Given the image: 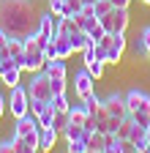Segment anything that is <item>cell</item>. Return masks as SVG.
Wrapping results in <instances>:
<instances>
[{
  "mask_svg": "<svg viewBox=\"0 0 150 153\" xmlns=\"http://www.w3.org/2000/svg\"><path fill=\"white\" fill-rule=\"evenodd\" d=\"M0 27L16 38L33 36L38 30V14L33 0H0Z\"/></svg>",
  "mask_w": 150,
  "mask_h": 153,
  "instance_id": "1",
  "label": "cell"
},
{
  "mask_svg": "<svg viewBox=\"0 0 150 153\" xmlns=\"http://www.w3.org/2000/svg\"><path fill=\"white\" fill-rule=\"evenodd\" d=\"M98 44L106 49V63L117 66L123 60L126 49H128V38H126V33H104V38H101Z\"/></svg>",
  "mask_w": 150,
  "mask_h": 153,
  "instance_id": "2",
  "label": "cell"
},
{
  "mask_svg": "<svg viewBox=\"0 0 150 153\" xmlns=\"http://www.w3.org/2000/svg\"><path fill=\"white\" fill-rule=\"evenodd\" d=\"M101 19V25L106 33H126L128 30V22H131V16H128V8H115L112 6V11H106Z\"/></svg>",
  "mask_w": 150,
  "mask_h": 153,
  "instance_id": "3",
  "label": "cell"
},
{
  "mask_svg": "<svg viewBox=\"0 0 150 153\" xmlns=\"http://www.w3.org/2000/svg\"><path fill=\"white\" fill-rule=\"evenodd\" d=\"M8 112L14 115V120L30 112V93H27V88H22V85L11 88V93H8Z\"/></svg>",
  "mask_w": 150,
  "mask_h": 153,
  "instance_id": "4",
  "label": "cell"
},
{
  "mask_svg": "<svg viewBox=\"0 0 150 153\" xmlns=\"http://www.w3.org/2000/svg\"><path fill=\"white\" fill-rule=\"evenodd\" d=\"M27 93L30 99H41V101H52V82H49V74L41 68L33 74V79L27 85Z\"/></svg>",
  "mask_w": 150,
  "mask_h": 153,
  "instance_id": "5",
  "label": "cell"
},
{
  "mask_svg": "<svg viewBox=\"0 0 150 153\" xmlns=\"http://www.w3.org/2000/svg\"><path fill=\"white\" fill-rule=\"evenodd\" d=\"M126 104H128V115L131 112L150 115V93H145L142 88H131V90H126Z\"/></svg>",
  "mask_w": 150,
  "mask_h": 153,
  "instance_id": "6",
  "label": "cell"
},
{
  "mask_svg": "<svg viewBox=\"0 0 150 153\" xmlns=\"http://www.w3.org/2000/svg\"><path fill=\"white\" fill-rule=\"evenodd\" d=\"M96 90V76H93L87 68H79L74 74V93H77V99H87V96Z\"/></svg>",
  "mask_w": 150,
  "mask_h": 153,
  "instance_id": "7",
  "label": "cell"
},
{
  "mask_svg": "<svg viewBox=\"0 0 150 153\" xmlns=\"http://www.w3.org/2000/svg\"><path fill=\"white\" fill-rule=\"evenodd\" d=\"M55 33H58V16H55L52 11L47 14H38V30H35V36H38V41L41 44H49Z\"/></svg>",
  "mask_w": 150,
  "mask_h": 153,
  "instance_id": "8",
  "label": "cell"
},
{
  "mask_svg": "<svg viewBox=\"0 0 150 153\" xmlns=\"http://www.w3.org/2000/svg\"><path fill=\"white\" fill-rule=\"evenodd\" d=\"M104 109H106V115H115V118H126V115H128L126 93H109V96H104Z\"/></svg>",
  "mask_w": 150,
  "mask_h": 153,
  "instance_id": "9",
  "label": "cell"
},
{
  "mask_svg": "<svg viewBox=\"0 0 150 153\" xmlns=\"http://www.w3.org/2000/svg\"><path fill=\"white\" fill-rule=\"evenodd\" d=\"M44 71L49 74V79H66V76H68V66H66L63 57L47 60V63H44Z\"/></svg>",
  "mask_w": 150,
  "mask_h": 153,
  "instance_id": "10",
  "label": "cell"
},
{
  "mask_svg": "<svg viewBox=\"0 0 150 153\" xmlns=\"http://www.w3.org/2000/svg\"><path fill=\"white\" fill-rule=\"evenodd\" d=\"M60 134H63L66 142H74V140H85V142H87V134H90V131H87L82 123H71V120H68V126H66Z\"/></svg>",
  "mask_w": 150,
  "mask_h": 153,
  "instance_id": "11",
  "label": "cell"
},
{
  "mask_svg": "<svg viewBox=\"0 0 150 153\" xmlns=\"http://www.w3.org/2000/svg\"><path fill=\"white\" fill-rule=\"evenodd\" d=\"M55 52H58V57H63V60H68V57L74 55V47H71V36H60L55 33Z\"/></svg>",
  "mask_w": 150,
  "mask_h": 153,
  "instance_id": "12",
  "label": "cell"
},
{
  "mask_svg": "<svg viewBox=\"0 0 150 153\" xmlns=\"http://www.w3.org/2000/svg\"><path fill=\"white\" fill-rule=\"evenodd\" d=\"M104 148H106V134L104 131H90L87 134V153H104Z\"/></svg>",
  "mask_w": 150,
  "mask_h": 153,
  "instance_id": "13",
  "label": "cell"
},
{
  "mask_svg": "<svg viewBox=\"0 0 150 153\" xmlns=\"http://www.w3.org/2000/svg\"><path fill=\"white\" fill-rule=\"evenodd\" d=\"M58 137H60V131L55 128V126H49V128H41L38 150H52V148H55V142H58Z\"/></svg>",
  "mask_w": 150,
  "mask_h": 153,
  "instance_id": "14",
  "label": "cell"
},
{
  "mask_svg": "<svg viewBox=\"0 0 150 153\" xmlns=\"http://www.w3.org/2000/svg\"><path fill=\"white\" fill-rule=\"evenodd\" d=\"M68 120L71 123H82L85 126V120H87V107H85V101H79V104H68Z\"/></svg>",
  "mask_w": 150,
  "mask_h": 153,
  "instance_id": "15",
  "label": "cell"
},
{
  "mask_svg": "<svg viewBox=\"0 0 150 153\" xmlns=\"http://www.w3.org/2000/svg\"><path fill=\"white\" fill-rule=\"evenodd\" d=\"M19 76H22V68H16V66L11 63V66H8V68H6L3 74H0V82H3V85H6V88L11 90L14 85H19Z\"/></svg>",
  "mask_w": 150,
  "mask_h": 153,
  "instance_id": "16",
  "label": "cell"
},
{
  "mask_svg": "<svg viewBox=\"0 0 150 153\" xmlns=\"http://www.w3.org/2000/svg\"><path fill=\"white\" fill-rule=\"evenodd\" d=\"M77 30H79V25L74 16H58V33L60 36H74Z\"/></svg>",
  "mask_w": 150,
  "mask_h": 153,
  "instance_id": "17",
  "label": "cell"
},
{
  "mask_svg": "<svg viewBox=\"0 0 150 153\" xmlns=\"http://www.w3.org/2000/svg\"><path fill=\"white\" fill-rule=\"evenodd\" d=\"M87 44H96V41H93V38H90L85 30H77V33L71 36V47H74V52H82Z\"/></svg>",
  "mask_w": 150,
  "mask_h": 153,
  "instance_id": "18",
  "label": "cell"
},
{
  "mask_svg": "<svg viewBox=\"0 0 150 153\" xmlns=\"http://www.w3.org/2000/svg\"><path fill=\"white\" fill-rule=\"evenodd\" d=\"M104 60H98V57H93V60H85V68L93 74V76H96V79H101V76H104Z\"/></svg>",
  "mask_w": 150,
  "mask_h": 153,
  "instance_id": "19",
  "label": "cell"
},
{
  "mask_svg": "<svg viewBox=\"0 0 150 153\" xmlns=\"http://www.w3.org/2000/svg\"><path fill=\"white\" fill-rule=\"evenodd\" d=\"M49 3V11L55 16H68V6H66V0H47Z\"/></svg>",
  "mask_w": 150,
  "mask_h": 153,
  "instance_id": "20",
  "label": "cell"
},
{
  "mask_svg": "<svg viewBox=\"0 0 150 153\" xmlns=\"http://www.w3.org/2000/svg\"><path fill=\"white\" fill-rule=\"evenodd\" d=\"M68 104H71V101H68V96H66V93H55V96H52V107L58 109V112L68 109Z\"/></svg>",
  "mask_w": 150,
  "mask_h": 153,
  "instance_id": "21",
  "label": "cell"
},
{
  "mask_svg": "<svg viewBox=\"0 0 150 153\" xmlns=\"http://www.w3.org/2000/svg\"><path fill=\"white\" fill-rule=\"evenodd\" d=\"M104 153H120V137L117 134H106V148Z\"/></svg>",
  "mask_w": 150,
  "mask_h": 153,
  "instance_id": "22",
  "label": "cell"
},
{
  "mask_svg": "<svg viewBox=\"0 0 150 153\" xmlns=\"http://www.w3.org/2000/svg\"><path fill=\"white\" fill-rule=\"evenodd\" d=\"M55 128H58V131H63L66 126H68V112L63 109V112H55V123H52Z\"/></svg>",
  "mask_w": 150,
  "mask_h": 153,
  "instance_id": "23",
  "label": "cell"
},
{
  "mask_svg": "<svg viewBox=\"0 0 150 153\" xmlns=\"http://www.w3.org/2000/svg\"><path fill=\"white\" fill-rule=\"evenodd\" d=\"M66 150H68V153H87V142H85V140H74V142H68Z\"/></svg>",
  "mask_w": 150,
  "mask_h": 153,
  "instance_id": "24",
  "label": "cell"
},
{
  "mask_svg": "<svg viewBox=\"0 0 150 153\" xmlns=\"http://www.w3.org/2000/svg\"><path fill=\"white\" fill-rule=\"evenodd\" d=\"M106 11H112V0H96V16H104Z\"/></svg>",
  "mask_w": 150,
  "mask_h": 153,
  "instance_id": "25",
  "label": "cell"
},
{
  "mask_svg": "<svg viewBox=\"0 0 150 153\" xmlns=\"http://www.w3.org/2000/svg\"><path fill=\"white\" fill-rule=\"evenodd\" d=\"M49 82H52V96L55 93H66V88H68L66 79H49Z\"/></svg>",
  "mask_w": 150,
  "mask_h": 153,
  "instance_id": "26",
  "label": "cell"
},
{
  "mask_svg": "<svg viewBox=\"0 0 150 153\" xmlns=\"http://www.w3.org/2000/svg\"><path fill=\"white\" fill-rule=\"evenodd\" d=\"M131 118H134V123H139V126H147L150 123V115L147 112H131Z\"/></svg>",
  "mask_w": 150,
  "mask_h": 153,
  "instance_id": "27",
  "label": "cell"
},
{
  "mask_svg": "<svg viewBox=\"0 0 150 153\" xmlns=\"http://www.w3.org/2000/svg\"><path fill=\"white\" fill-rule=\"evenodd\" d=\"M139 38H142V41H145V49H147V57H150V25L139 30Z\"/></svg>",
  "mask_w": 150,
  "mask_h": 153,
  "instance_id": "28",
  "label": "cell"
},
{
  "mask_svg": "<svg viewBox=\"0 0 150 153\" xmlns=\"http://www.w3.org/2000/svg\"><path fill=\"white\" fill-rule=\"evenodd\" d=\"M134 52H137V55H147V49H145V41H142L139 36L134 38Z\"/></svg>",
  "mask_w": 150,
  "mask_h": 153,
  "instance_id": "29",
  "label": "cell"
},
{
  "mask_svg": "<svg viewBox=\"0 0 150 153\" xmlns=\"http://www.w3.org/2000/svg\"><path fill=\"white\" fill-rule=\"evenodd\" d=\"M0 153H14V148H11V140H0Z\"/></svg>",
  "mask_w": 150,
  "mask_h": 153,
  "instance_id": "30",
  "label": "cell"
},
{
  "mask_svg": "<svg viewBox=\"0 0 150 153\" xmlns=\"http://www.w3.org/2000/svg\"><path fill=\"white\" fill-rule=\"evenodd\" d=\"M128 3H131V0H112V6H115V8H128Z\"/></svg>",
  "mask_w": 150,
  "mask_h": 153,
  "instance_id": "31",
  "label": "cell"
},
{
  "mask_svg": "<svg viewBox=\"0 0 150 153\" xmlns=\"http://www.w3.org/2000/svg\"><path fill=\"white\" fill-rule=\"evenodd\" d=\"M6 104H8V101H6V96L0 93V118H3V115H6Z\"/></svg>",
  "mask_w": 150,
  "mask_h": 153,
  "instance_id": "32",
  "label": "cell"
},
{
  "mask_svg": "<svg viewBox=\"0 0 150 153\" xmlns=\"http://www.w3.org/2000/svg\"><path fill=\"white\" fill-rule=\"evenodd\" d=\"M145 137H147V142H150V123L145 126Z\"/></svg>",
  "mask_w": 150,
  "mask_h": 153,
  "instance_id": "33",
  "label": "cell"
},
{
  "mask_svg": "<svg viewBox=\"0 0 150 153\" xmlns=\"http://www.w3.org/2000/svg\"><path fill=\"white\" fill-rule=\"evenodd\" d=\"M82 3H96V0H82Z\"/></svg>",
  "mask_w": 150,
  "mask_h": 153,
  "instance_id": "34",
  "label": "cell"
},
{
  "mask_svg": "<svg viewBox=\"0 0 150 153\" xmlns=\"http://www.w3.org/2000/svg\"><path fill=\"white\" fill-rule=\"evenodd\" d=\"M142 3H145V6H150V0H142Z\"/></svg>",
  "mask_w": 150,
  "mask_h": 153,
  "instance_id": "35",
  "label": "cell"
}]
</instances>
